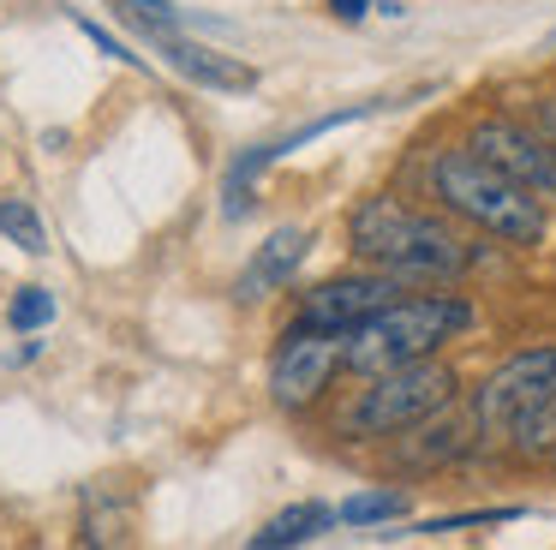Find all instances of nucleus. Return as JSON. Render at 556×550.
Masks as SVG:
<instances>
[{
  "label": "nucleus",
  "mask_w": 556,
  "mask_h": 550,
  "mask_svg": "<svg viewBox=\"0 0 556 550\" xmlns=\"http://www.w3.org/2000/svg\"><path fill=\"white\" fill-rule=\"evenodd\" d=\"M467 150H479L491 167H503L508 179H520L544 203H556V143L539 126H520L508 114H484V120H472Z\"/></svg>",
  "instance_id": "obj_7"
},
{
  "label": "nucleus",
  "mask_w": 556,
  "mask_h": 550,
  "mask_svg": "<svg viewBox=\"0 0 556 550\" xmlns=\"http://www.w3.org/2000/svg\"><path fill=\"white\" fill-rule=\"evenodd\" d=\"M7 323H13L18 335L49 329V323H54V293H49V287H18V299H13V311H7Z\"/></svg>",
  "instance_id": "obj_15"
},
{
  "label": "nucleus",
  "mask_w": 556,
  "mask_h": 550,
  "mask_svg": "<svg viewBox=\"0 0 556 550\" xmlns=\"http://www.w3.org/2000/svg\"><path fill=\"white\" fill-rule=\"evenodd\" d=\"M431 198L443 203L448 215L472 222L479 234L503 239V246H539L551 234V215H544V198L527 191L520 179H508L503 167H491L479 150H443L431 162Z\"/></svg>",
  "instance_id": "obj_2"
},
{
  "label": "nucleus",
  "mask_w": 556,
  "mask_h": 550,
  "mask_svg": "<svg viewBox=\"0 0 556 550\" xmlns=\"http://www.w3.org/2000/svg\"><path fill=\"white\" fill-rule=\"evenodd\" d=\"M532 126L556 143V96H539V102H532Z\"/></svg>",
  "instance_id": "obj_17"
},
{
  "label": "nucleus",
  "mask_w": 556,
  "mask_h": 550,
  "mask_svg": "<svg viewBox=\"0 0 556 550\" xmlns=\"http://www.w3.org/2000/svg\"><path fill=\"white\" fill-rule=\"evenodd\" d=\"M401 299V275L389 270H353V275H329V282H317L312 293H300V311H293V323H312V329H341L353 335L365 317H377L383 305H395Z\"/></svg>",
  "instance_id": "obj_8"
},
{
  "label": "nucleus",
  "mask_w": 556,
  "mask_h": 550,
  "mask_svg": "<svg viewBox=\"0 0 556 550\" xmlns=\"http://www.w3.org/2000/svg\"><path fill=\"white\" fill-rule=\"evenodd\" d=\"M508 449H515L520 461H539V454L556 449V395H551V401H539L532 413H520L515 425H508Z\"/></svg>",
  "instance_id": "obj_13"
},
{
  "label": "nucleus",
  "mask_w": 556,
  "mask_h": 550,
  "mask_svg": "<svg viewBox=\"0 0 556 550\" xmlns=\"http://www.w3.org/2000/svg\"><path fill=\"white\" fill-rule=\"evenodd\" d=\"M341 526H383V521H401L407 514V497L401 490H359V497L341 502Z\"/></svg>",
  "instance_id": "obj_14"
},
{
  "label": "nucleus",
  "mask_w": 556,
  "mask_h": 550,
  "mask_svg": "<svg viewBox=\"0 0 556 550\" xmlns=\"http://www.w3.org/2000/svg\"><path fill=\"white\" fill-rule=\"evenodd\" d=\"M132 30L144 36V42L156 48L180 78H192L198 90H233V96H240V90H252V84H257L252 66H240L233 54H216V48L192 42V36L174 30V24H132Z\"/></svg>",
  "instance_id": "obj_9"
},
{
  "label": "nucleus",
  "mask_w": 556,
  "mask_h": 550,
  "mask_svg": "<svg viewBox=\"0 0 556 550\" xmlns=\"http://www.w3.org/2000/svg\"><path fill=\"white\" fill-rule=\"evenodd\" d=\"M0 239H13L25 258H49V222L25 198H0Z\"/></svg>",
  "instance_id": "obj_12"
},
{
  "label": "nucleus",
  "mask_w": 556,
  "mask_h": 550,
  "mask_svg": "<svg viewBox=\"0 0 556 550\" xmlns=\"http://www.w3.org/2000/svg\"><path fill=\"white\" fill-rule=\"evenodd\" d=\"M455 371L443 359H413V365H389L365 377V389L341 407V437L371 442V437H401V430L431 425L437 413L455 407Z\"/></svg>",
  "instance_id": "obj_4"
},
{
  "label": "nucleus",
  "mask_w": 556,
  "mask_h": 550,
  "mask_svg": "<svg viewBox=\"0 0 556 550\" xmlns=\"http://www.w3.org/2000/svg\"><path fill=\"white\" fill-rule=\"evenodd\" d=\"M348 251L401 282H455L472 270V246L437 215L407 210L401 198H365L348 215Z\"/></svg>",
  "instance_id": "obj_1"
},
{
  "label": "nucleus",
  "mask_w": 556,
  "mask_h": 550,
  "mask_svg": "<svg viewBox=\"0 0 556 550\" xmlns=\"http://www.w3.org/2000/svg\"><path fill=\"white\" fill-rule=\"evenodd\" d=\"M365 7H371V0H329V12H336V18H365Z\"/></svg>",
  "instance_id": "obj_18"
},
{
  "label": "nucleus",
  "mask_w": 556,
  "mask_h": 550,
  "mask_svg": "<svg viewBox=\"0 0 556 550\" xmlns=\"http://www.w3.org/2000/svg\"><path fill=\"white\" fill-rule=\"evenodd\" d=\"M341 514L329 509V502H293V509H281L276 521H264L252 533V550H281V545H312L317 533H329Z\"/></svg>",
  "instance_id": "obj_11"
},
{
  "label": "nucleus",
  "mask_w": 556,
  "mask_h": 550,
  "mask_svg": "<svg viewBox=\"0 0 556 550\" xmlns=\"http://www.w3.org/2000/svg\"><path fill=\"white\" fill-rule=\"evenodd\" d=\"M551 395H556V341L520 347L472 389V430L479 437H508V425L520 413H532L539 401H551Z\"/></svg>",
  "instance_id": "obj_6"
},
{
  "label": "nucleus",
  "mask_w": 556,
  "mask_h": 550,
  "mask_svg": "<svg viewBox=\"0 0 556 550\" xmlns=\"http://www.w3.org/2000/svg\"><path fill=\"white\" fill-rule=\"evenodd\" d=\"M336 371H348V335L312 329V323H288L276 359H269V401L281 413H305V407L324 401Z\"/></svg>",
  "instance_id": "obj_5"
},
{
  "label": "nucleus",
  "mask_w": 556,
  "mask_h": 550,
  "mask_svg": "<svg viewBox=\"0 0 556 550\" xmlns=\"http://www.w3.org/2000/svg\"><path fill=\"white\" fill-rule=\"evenodd\" d=\"M78 24V30H85L90 36V42H97L102 48V54H114V60H126V66H144V54H132V48H126L121 42V36H114V30H102V24L97 18H73Z\"/></svg>",
  "instance_id": "obj_16"
},
{
  "label": "nucleus",
  "mask_w": 556,
  "mask_h": 550,
  "mask_svg": "<svg viewBox=\"0 0 556 550\" xmlns=\"http://www.w3.org/2000/svg\"><path fill=\"white\" fill-rule=\"evenodd\" d=\"M305 251H312V227H276V234L252 251V263L240 270L233 299H240V305H257V299L281 293V287L293 282V270L305 263Z\"/></svg>",
  "instance_id": "obj_10"
},
{
  "label": "nucleus",
  "mask_w": 556,
  "mask_h": 550,
  "mask_svg": "<svg viewBox=\"0 0 556 550\" xmlns=\"http://www.w3.org/2000/svg\"><path fill=\"white\" fill-rule=\"evenodd\" d=\"M472 329V305L455 293H401L377 317H365L348 335V371L353 377H377L389 365H413V359H437V347Z\"/></svg>",
  "instance_id": "obj_3"
}]
</instances>
